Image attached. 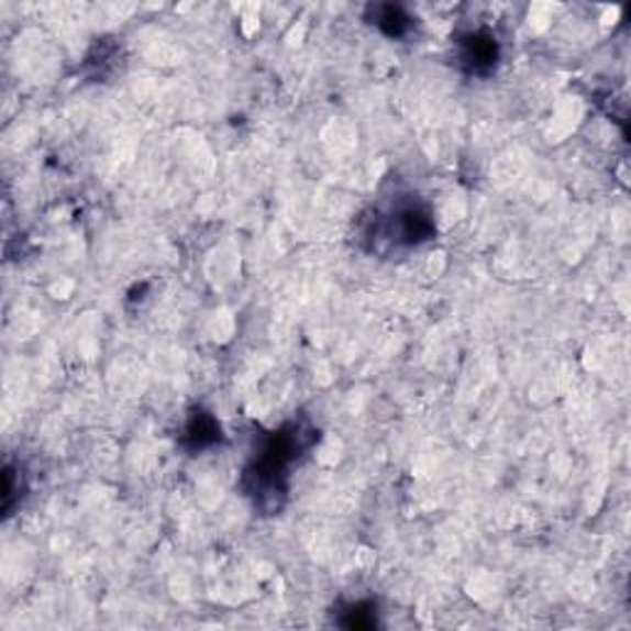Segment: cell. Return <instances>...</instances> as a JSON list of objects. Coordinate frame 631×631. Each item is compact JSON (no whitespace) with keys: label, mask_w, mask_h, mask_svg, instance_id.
<instances>
[{"label":"cell","mask_w":631,"mask_h":631,"mask_svg":"<svg viewBox=\"0 0 631 631\" xmlns=\"http://www.w3.org/2000/svg\"><path fill=\"white\" fill-rule=\"evenodd\" d=\"M498 55H501V49L488 30H474L460 40V63L466 73L478 77L491 75L498 65Z\"/></svg>","instance_id":"obj_3"},{"label":"cell","mask_w":631,"mask_h":631,"mask_svg":"<svg viewBox=\"0 0 631 631\" xmlns=\"http://www.w3.org/2000/svg\"><path fill=\"white\" fill-rule=\"evenodd\" d=\"M313 430H303L301 424H287L284 430L269 434L264 440L259 454L254 456L250 469L244 472V488L262 508H279L277 498L287 494V472L297 460L299 452L309 446L307 434Z\"/></svg>","instance_id":"obj_1"},{"label":"cell","mask_w":631,"mask_h":631,"mask_svg":"<svg viewBox=\"0 0 631 631\" xmlns=\"http://www.w3.org/2000/svg\"><path fill=\"white\" fill-rule=\"evenodd\" d=\"M220 442V424L208 412H196L186 427V444L190 450H208Z\"/></svg>","instance_id":"obj_4"},{"label":"cell","mask_w":631,"mask_h":631,"mask_svg":"<svg viewBox=\"0 0 631 631\" xmlns=\"http://www.w3.org/2000/svg\"><path fill=\"white\" fill-rule=\"evenodd\" d=\"M370 235L388 247H417V244L434 237L432 212L420 200H414V196L395 198L388 210L375 212V228Z\"/></svg>","instance_id":"obj_2"},{"label":"cell","mask_w":631,"mask_h":631,"mask_svg":"<svg viewBox=\"0 0 631 631\" xmlns=\"http://www.w3.org/2000/svg\"><path fill=\"white\" fill-rule=\"evenodd\" d=\"M370 10L373 23L388 37H405L412 30V15H407L400 5H375Z\"/></svg>","instance_id":"obj_5"}]
</instances>
